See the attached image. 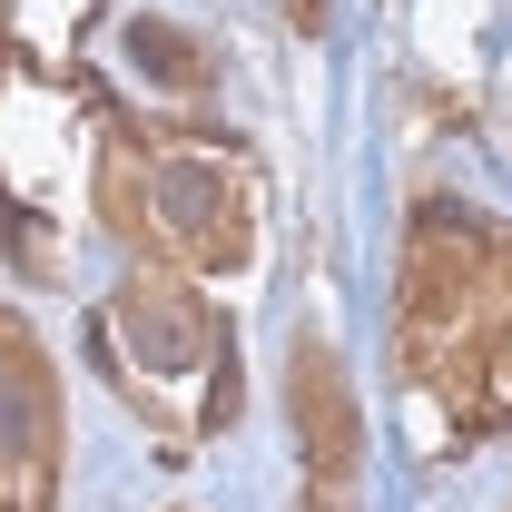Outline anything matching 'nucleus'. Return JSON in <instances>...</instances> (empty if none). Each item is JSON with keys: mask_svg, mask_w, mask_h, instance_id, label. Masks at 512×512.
Returning <instances> with one entry per match:
<instances>
[{"mask_svg": "<svg viewBox=\"0 0 512 512\" xmlns=\"http://www.w3.org/2000/svg\"><path fill=\"white\" fill-rule=\"evenodd\" d=\"M99 365L138 394V404H158V384H227L237 365H227V335H217V316H207V296L188 286V266H138L119 296L99 306Z\"/></svg>", "mask_w": 512, "mask_h": 512, "instance_id": "obj_2", "label": "nucleus"}, {"mask_svg": "<svg viewBox=\"0 0 512 512\" xmlns=\"http://www.w3.org/2000/svg\"><path fill=\"white\" fill-rule=\"evenodd\" d=\"M306 512H345V493H316V503H306Z\"/></svg>", "mask_w": 512, "mask_h": 512, "instance_id": "obj_9", "label": "nucleus"}, {"mask_svg": "<svg viewBox=\"0 0 512 512\" xmlns=\"http://www.w3.org/2000/svg\"><path fill=\"white\" fill-rule=\"evenodd\" d=\"M404 375L434 384L463 434L512 424V237L463 217V207H414V247H404Z\"/></svg>", "mask_w": 512, "mask_h": 512, "instance_id": "obj_1", "label": "nucleus"}, {"mask_svg": "<svg viewBox=\"0 0 512 512\" xmlns=\"http://www.w3.org/2000/svg\"><path fill=\"white\" fill-rule=\"evenodd\" d=\"M256 237V197L237 178L227 148H197L168 138L148 158V256H178V266H237Z\"/></svg>", "mask_w": 512, "mask_h": 512, "instance_id": "obj_3", "label": "nucleus"}, {"mask_svg": "<svg viewBox=\"0 0 512 512\" xmlns=\"http://www.w3.org/2000/svg\"><path fill=\"white\" fill-rule=\"evenodd\" d=\"M316 20H325V0H296V30H316Z\"/></svg>", "mask_w": 512, "mask_h": 512, "instance_id": "obj_8", "label": "nucleus"}, {"mask_svg": "<svg viewBox=\"0 0 512 512\" xmlns=\"http://www.w3.org/2000/svg\"><path fill=\"white\" fill-rule=\"evenodd\" d=\"M60 483V375L50 355L0 316V512H50Z\"/></svg>", "mask_w": 512, "mask_h": 512, "instance_id": "obj_4", "label": "nucleus"}, {"mask_svg": "<svg viewBox=\"0 0 512 512\" xmlns=\"http://www.w3.org/2000/svg\"><path fill=\"white\" fill-rule=\"evenodd\" d=\"M99 217L148 256V148H138V128H109V148H99Z\"/></svg>", "mask_w": 512, "mask_h": 512, "instance_id": "obj_6", "label": "nucleus"}, {"mask_svg": "<svg viewBox=\"0 0 512 512\" xmlns=\"http://www.w3.org/2000/svg\"><path fill=\"white\" fill-rule=\"evenodd\" d=\"M286 404H296L306 483H316V493H345L355 463H365V424H355V384L325 355V335H296V355H286Z\"/></svg>", "mask_w": 512, "mask_h": 512, "instance_id": "obj_5", "label": "nucleus"}, {"mask_svg": "<svg viewBox=\"0 0 512 512\" xmlns=\"http://www.w3.org/2000/svg\"><path fill=\"white\" fill-rule=\"evenodd\" d=\"M128 50L158 69L178 99H207V89H217V50H207V40H188V30H168V20H128Z\"/></svg>", "mask_w": 512, "mask_h": 512, "instance_id": "obj_7", "label": "nucleus"}]
</instances>
